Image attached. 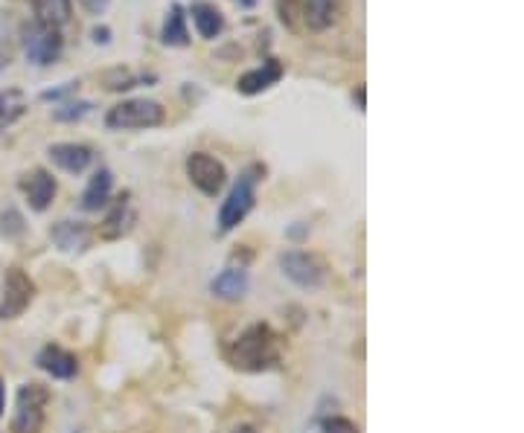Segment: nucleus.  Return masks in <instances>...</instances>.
<instances>
[{
  "instance_id": "obj_1",
  "label": "nucleus",
  "mask_w": 524,
  "mask_h": 433,
  "mask_svg": "<svg viewBox=\"0 0 524 433\" xmlns=\"http://www.w3.org/2000/svg\"><path fill=\"white\" fill-rule=\"evenodd\" d=\"M228 361L239 372H268L277 370L283 361L280 338L268 323L248 326L236 341L228 346Z\"/></svg>"
},
{
  "instance_id": "obj_2",
  "label": "nucleus",
  "mask_w": 524,
  "mask_h": 433,
  "mask_svg": "<svg viewBox=\"0 0 524 433\" xmlns=\"http://www.w3.org/2000/svg\"><path fill=\"white\" fill-rule=\"evenodd\" d=\"M262 175H265V166H260V163L248 166V169L239 175V181L233 184L228 198H225L222 207H219V218H216L219 236L236 230L245 218L251 216V210H254V204H257V184L262 181Z\"/></svg>"
},
{
  "instance_id": "obj_3",
  "label": "nucleus",
  "mask_w": 524,
  "mask_h": 433,
  "mask_svg": "<svg viewBox=\"0 0 524 433\" xmlns=\"http://www.w3.org/2000/svg\"><path fill=\"white\" fill-rule=\"evenodd\" d=\"M166 111L155 99H126L117 102L105 114V128L111 131H143V128H158L164 125Z\"/></svg>"
},
{
  "instance_id": "obj_4",
  "label": "nucleus",
  "mask_w": 524,
  "mask_h": 433,
  "mask_svg": "<svg viewBox=\"0 0 524 433\" xmlns=\"http://www.w3.org/2000/svg\"><path fill=\"white\" fill-rule=\"evenodd\" d=\"M18 44L27 56V62L35 64V67H50L62 59L65 53V38L62 32L53 30V27H44L38 21H30V24H21L18 30Z\"/></svg>"
},
{
  "instance_id": "obj_5",
  "label": "nucleus",
  "mask_w": 524,
  "mask_h": 433,
  "mask_svg": "<svg viewBox=\"0 0 524 433\" xmlns=\"http://www.w3.org/2000/svg\"><path fill=\"white\" fill-rule=\"evenodd\" d=\"M50 404V390L41 384H24L15 399L12 433H41L44 428V410Z\"/></svg>"
},
{
  "instance_id": "obj_6",
  "label": "nucleus",
  "mask_w": 524,
  "mask_h": 433,
  "mask_svg": "<svg viewBox=\"0 0 524 433\" xmlns=\"http://www.w3.org/2000/svg\"><path fill=\"white\" fill-rule=\"evenodd\" d=\"M35 282L27 271L9 268L3 277V291H0V320H15L33 306Z\"/></svg>"
},
{
  "instance_id": "obj_7",
  "label": "nucleus",
  "mask_w": 524,
  "mask_h": 433,
  "mask_svg": "<svg viewBox=\"0 0 524 433\" xmlns=\"http://www.w3.org/2000/svg\"><path fill=\"white\" fill-rule=\"evenodd\" d=\"M187 178H190V184L196 186L201 195H207V198H216L225 184H228V169H225V163L219 160V157L207 155V152H193V155L187 157Z\"/></svg>"
},
{
  "instance_id": "obj_8",
  "label": "nucleus",
  "mask_w": 524,
  "mask_h": 433,
  "mask_svg": "<svg viewBox=\"0 0 524 433\" xmlns=\"http://www.w3.org/2000/svg\"><path fill=\"white\" fill-rule=\"evenodd\" d=\"M280 268H283V277L292 279L297 288H321L327 279V265L306 250H286L280 256Z\"/></svg>"
},
{
  "instance_id": "obj_9",
  "label": "nucleus",
  "mask_w": 524,
  "mask_h": 433,
  "mask_svg": "<svg viewBox=\"0 0 524 433\" xmlns=\"http://www.w3.org/2000/svg\"><path fill=\"white\" fill-rule=\"evenodd\" d=\"M18 186H21V192H24L30 210H35V213H44V210L53 204V198H56V178H53L47 169H33V172H27V175L18 181Z\"/></svg>"
},
{
  "instance_id": "obj_10",
  "label": "nucleus",
  "mask_w": 524,
  "mask_h": 433,
  "mask_svg": "<svg viewBox=\"0 0 524 433\" xmlns=\"http://www.w3.org/2000/svg\"><path fill=\"white\" fill-rule=\"evenodd\" d=\"M35 367L44 370L47 375H53V378H59V381H70V378L79 375V361H76V355L62 349V346H56V343H47V346L35 355Z\"/></svg>"
},
{
  "instance_id": "obj_11",
  "label": "nucleus",
  "mask_w": 524,
  "mask_h": 433,
  "mask_svg": "<svg viewBox=\"0 0 524 433\" xmlns=\"http://www.w3.org/2000/svg\"><path fill=\"white\" fill-rule=\"evenodd\" d=\"M134 224H137V213H134V207H131V195H120L117 198V204H114V210L105 216L102 221V227H99V239H105V242H117V239H123V236H129L131 230H134Z\"/></svg>"
},
{
  "instance_id": "obj_12",
  "label": "nucleus",
  "mask_w": 524,
  "mask_h": 433,
  "mask_svg": "<svg viewBox=\"0 0 524 433\" xmlns=\"http://www.w3.org/2000/svg\"><path fill=\"white\" fill-rule=\"evenodd\" d=\"M280 79H283V64L277 62V59H265L260 67H254V70L239 76L236 91L242 93V96H257V93L274 88Z\"/></svg>"
},
{
  "instance_id": "obj_13",
  "label": "nucleus",
  "mask_w": 524,
  "mask_h": 433,
  "mask_svg": "<svg viewBox=\"0 0 524 433\" xmlns=\"http://www.w3.org/2000/svg\"><path fill=\"white\" fill-rule=\"evenodd\" d=\"M47 155L67 175H82L94 160V152L82 143H56V146H50Z\"/></svg>"
},
{
  "instance_id": "obj_14",
  "label": "nucleus",
  "mask_w": 524,
  "mask_h": 433,
  "mask_svg": "<svg viewBox=\"0 0 524 433\" xmlns=\"http://www.w3.org/2000/svg\"><path fill=\"white\" fill-rule=\"evenodd\" d=\"M50 239H53L56 248L65 250V253H82L91 245V230L79 221H59V224H53Z\"/></svg>"
},
{
  "instance_id": "obj_15",
  "label": "nucleus",
  "mask_w": 524,
  "mask_h": 433,
  "mask_svg": "<svg viewBox=\"0 0 524 433\" xmlns=\"http://www.w3.org/2000/svg\"><path fill=\"white\" fill-rule=\"evenodd\" d=\"M111 189H114V175H111V169L102 166V169L94 172V178L88 181L85 192H82V210L85 213H99L108 204Z\"/></svg>"
},
{
  "instance_id": "obj_16",
  "label": "nucleus",
  "mask_w": 524,
  "mask_h": 433,
  "mask_svg": "<svg viewBox=\"0 0 524 433\" xmlns=\"http://www.w3.org/2000/svg\"><path fill=\"white\" fill-rule=\"evenodd\" d=\"M35 21L53 30H62L73 18V0H33Z\"/></svg>"
},
{
  "instance_id": "obj_17",
  "label": "nucleus",
  "mask_w": 524,
  "mask_h": 433,
  "mask_svg": "<svg viewBox=\"0 0 524 433\" xmlns=\"http://www.w3.org/2000/svg\"><path fill=\"white\" fill-rule=\"evenodd\" d=\"M190 15H193V27L201 38H207V41H213V38H219L222 30H225V15L213 6V3H196L193 9H190Z\"/></svg>"
},
{
  "instance_id": "obj_18",
  "label": "nucleus",
  "mask_w": 524,
  "mask_h": 433,
  "mask_svg": "<svg viewBox=\"0 0 524 433\" xmlns=\"http://www.w3.org/2000/svg\"><path fill=\"white\" fill-rule=\"evenodd\" d=\"M210 291H213L216 297H222V300H242L245 291H248V274H245V268L239 265V268L222 271L219 277L213 279Z\"/></svg>"
},
{
  "instance_id": "obj_19",
  "label": "nucleus",
  "mask_w": 524,
  "mask_h": 433,
  "mask_svg": "<svg viewBox=\"0 0 524 433\" xmlns=\"http://www.w3.org/2000/svg\"><path fill=\"white\" fill-rule=\"evenodd\" d=\"M303 18H306L309 30H329L338 18V0H306L303 3Z\"/></svg>"
},
{
  "instance_id": "obj_20",
  "label": "nucleus",
  "mask_w": 524,
  "mask_h": 433,
  "mask_svg": "<svg viewBox=\"0 0 524 433\" xmlns=\"http://www.w3.org/2000/svg\"><path fill=\"white\" fill-rule=\"evenodd\" d=\"M161 41L166 47H190V32H187V15L184 9L175 3L169 12H166L164 30H161Z\"/></svg>"
},
{
  "instance_id": "obj_21",
  "label": "nucleus",
  "mask_w": 524,
  "mask_h": 433,
  "mask_svg": "<svg viewBox=\"0 0 524 433\" xmlns=\"http://www.w3.org/2000/svg\"><path fill=\"white\" fill-rule=\"evenodd\" d=\"M18 18L15 12H0V70L9 67L15 59V50H18Z\"/></svg>"
},
{
  "instance_id": "obj_22",
  "label": "nucleus",
  "mask_w": 524,
  "mask_h": 433,
  "mask_svg": "<svg viewBox=\"0 0 524 433\" xmlns=\"http://www.w3.org/2000/svg\"><path fill=\"white\" fill-rule=\"evenodd\" d=\"M27 111V96L15 88L9 91H0V131L9 128L12 123H18Z\"/></svg>"
},
{
  "instance_id": "obj_23",
  "label": "nucleus",
  "mask_w": 524,
  "mask_h": 433,
  "mask_svg": "<svg viewBox=\"0 0 524 433\" xmlns=\"http://www.w3.org/2000/svg\"><path fill=\"white\" fill-rule=\"evenodd\" d=\"M21 233H24V216H21L18 210L0 213V239L12 242V239H18Z\"/></svg>"
},
{
  "instance_id": "obj_24",
  "label": "nucleus",
  "mask_w": 524,
  "mask_h": 433,
  "mask_svg": "<svg viewBox=\"0 0 524 433\" xmlns=\"http://www.w3.org/2000/svg\"><path fill=\"white\" fill-rule=\"evenodd\" d=\"M88 111H91L88 102H62V105L53 111V120H59V123H76V120H82Z\"/></svg>"
},
{
  "instance_id": "obj_25",
  "label": "nucleus",
  "mask_w": 524,
  "mask_h": 433,
  "mask_svg": "<svg viewBox=\"0 0 524 433\" xmlns=\"http://www.w3.org/2000/svg\"><path fill=\"white\" fill-rule=\"evenodd\" d=\"M324 433H361L359 425L347 416H332L324 422Z\"/></svg>"
},
{
  "instance_id": "obj_26",
  "label": "nucleus",
  "mask_w": 524,
  "mask_h": 433,
  "mask_svg": "<svg viewBox=\"0 0 524 433\" xmlns=\"http://www.w3.org/2000/svg\"><path fill=\"white\" fill-rule=\"evenodd\" d=\"M108 3H111V0H79V6H82L88 15H105Z\"/></svg>"
},
{
  "instance_id": "obj_27",
  "label": "nucleus",
  "mask_w": 524,
  "mask_h": 433,
  "mask_svg": "<svg viewBox=\"0 0 524 433\" xmlns=\"http://www.w3.org/2000/svg\"><path fill=\"white\" fill-rule=\"evenodd\" d=\"M94 41H97V44H108V41H111V30H108V27H97V30H94Z\"/></svg>"
},
{
  "instance_id": "obj_28",
  "label": "nucleus",
  "mask_w": 524,
  "mask_h": 433,
  "mask_svg": "<svg viewBox=\"0 0 524 433\" xmlns=\"http://www.w3.org/2000/svg\"><path fill=\"white\" fill-rule=\"evenodd\" d=\"M3 404H6V390H3V378H0V416H3Z\"/></svg>"
},
{
  "instance_id": "obj_29",
  "label": "nucleus",
  "mask_w": 524,
  "mask_h": 433,
  "mask_svg": "<svg viewBox=\"0 0 524 433\" xmlns=\"http://www.w3.org/2000/svg\"><path fill=\"white\" fill-rule=\"evenodd\" d=\"M233 433H257V428H251V425H239V428H233Z\"/></svg>"
},
{
  "instance_id": "obj_30",
  "label": "nucleus",
  "mask_w": 524,
  "mask_h": 433,
  "mask_svg": "<svg viewBox=\"0 0 524 433\" xmlns=\"http://www.w3.org/2000/svg\"><path fill=\"white\" fill-rule=\"evenodd\" d=\"M356 99H359V108L364 111V88H359V91H356Z\"/></svg>"
},
{
  "instance_id": "obj_31",
  "label": "nucleus",
  "mask_w": 524,
  "mask_h": 433,
  "mask_svg": "<svg viewBox=\"0 0 524 433\" xmlns=\"http://www.w3.org/2000/svg\"><path fill=\"white\" fill-rule=\"evenodd\" d=\"M236 3H239V6H245V9H251V6H254L257 0H236Z\"/></svg>"
}]
</instances>
